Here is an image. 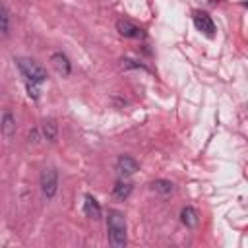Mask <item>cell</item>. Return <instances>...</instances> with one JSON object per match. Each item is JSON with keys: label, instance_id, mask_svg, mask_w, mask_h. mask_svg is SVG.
<instances>
[{"label": "cell", "instance_id": "5bb4252c", "mask_svg": "<svg viewBox=\"0 0 248 248\" xmlns=\"http://www.w3.org/2000/svg\"><path fill=\"white\" fill-rule=\"evenodd\" d=\"M2 132L6 136H12L16 132V124H14V116L12 114H4V120H2Z\"/></svg>", "mask_w": 248, "mask_h": 248}, {"label": "cell", "instance_id": "3957f363", "mask_svg": "<svg viewBox=\"0 0 248 248\" xmlns=\"http://www.w3.org/2000/svg\"><path fill=\"white\" fill-rule=\"evenodd\" d=\"M41 188H43V194L46 198H52L56 194V188H58V174L54 169H45L41 172Z\"/></svg>", "mask_w": 248, "mask_h": 248}, {"label": "cell", "instance_id": "277c9868", "mask_svg": "<svg viewBox=\"0 0 248 248\" xmlns=\"http://www.w3.org/2000/svg\"><path fill=\"white\" fill-rule=\"evenodd\" d=\"M192 17H194V25H196L202 33H205L207 37H211V35L215 33V23H213V19H211L205 12H200V10H198V12H194Z\"/></svg>", "mask_w": 248, "mask_h": 248}, {"label": "cell", "instance_id": "4fadbf2b", "mask_svg": "<svg viewBox=\"0 0 248 248\" xmlns=\"http://www.w3.org/2000/svg\"><path fill=\"white\" fill-rule=\"evenodd\" d=\"M43 136L46 138V140H54L56 138V124H54V120H46V122H43Z\"/></svg>", "mask_w": 248, "mask_h": 248}, {"label": "cell", "instance_id": "30bf717a", "mask_svg": "<svg viewBox=\"0 0 248 248\" xmlns=\"http://www.w3.org/2000/svg\"><path fill=\"white\" fill-rule=\"evenodd\" d=\"M130 192H132V184L130 182H116V186H114V190H112V194H114V198H118V200H124V198H128L130 196Z\"/></svg>", "mask_w": 248, "mask_h": 248}, {"label": "cell", "instance_id": "7c38bea8", "mask_svg": "<svg viewBox=\"0 0 248 248\" xmlns=\"http://www.w3.org/2000/svg\"><path fill=\"white\" fill-rule=\"evenodd\" d=\"M151 190L157 192V194H170L172 192V182H169V180H155L151 184Z\"/></svg>", "mask_w": 248, "mask_h": 248}, {"label": "cell", "instance_id": "52a82bcc", "mask_svg": "<svg viewBox=\"0 0 248 248\" xmlns=\"http://www.w3.org/2000/svg\"><path fill=\"white\" fill-rule=\"evenodd\" d=\"M50 62H52V66H54V70H56L58 74H62V76H68V74H70V62H68L66 54L54 52V54L50 56Z\"/></svg>", "mask_w": 248, "mask_h": 248}, {"label": "cell", "instance_id": "9c48e42d", "mask_svg": "<svg viewBox=\"0 0 248 248\" xmlns=\"http://www.w3.org/2000/svg\"><path fill=\"white\" fill-rule=\"evenodd\" d=\"M180 219H182V223H184L186 227H190V229L198 225V213H196L194 207H184V209L180 211Z\"/></svg>", "mask_w": 248, "mask_h": 248}, {"label": "cell", "instance_id": "8fae6325", "mask_svg": "<svg viewBox=\"0 0 248 248\" xmlns=\"http://www.w3.org/2000/svg\"><path fill=\"white\" fill-rule=\"evenodd\" d=\"M8 27H10V14H8V8L0 2V35H6Z\"/></svg>", "mask_w": 248, "mask_h": 248}, {"label": "cell", "instance_id": "5b68a950", "mask_svg": "<svg viewBox=\"0 0 248 248\" xmlns=\"http://www.w3.org/2000/svg\"><path fill=\"white\" fill-rule=\"evenodd\" d=\"M116 29H118V33H120L122 37H130V39H140V37H143V29L138 27V25H134V23L128 21V19H118V21H116Z\"/></svg>", "mask_w": 248, "mask_h": 248}, {"label": "cell", "instance_id": "7a4b0ae2", "mask_svg": "<svg viewBox=\"0 0 248 248\" xmlns=\"http://www.w3.org/2000/svg\"><path fill=\"white\" fill-rule=\"evenodd\" d=\"M16 64H17V68L21 70V74L27 78V81L43 83V81L46 79V70H45L41 64H37L35 60H31V58H17Z\"/></svg>", "mask_w": 248, "mask_h": 248}, {"label": "cell", "instance_id": "8992f818", "mask_svg": "<svg viewBox=\"0 0 248 248\" xmlns=\"http://www.w3.org/2000/svg\"><path fill=\"white\" fill-rule=\"evenodd\" d=\"M116 170L120 176H130L138 170V161L132 159L130 155H122L118 161H116Z\"/></svg>", "mask_w": 248, "mask_h": 248}, {"label": "cell", "instance_id": "ba28073f", "mask_svg": "<svg viewBox=\"0 0 248 248\" xmlns=\"http://www.w3.org/2000/svg\"><path fill=\"white\" fill-rule=\"evenodd\" d=\"M83 211H85V215L91 217V219H101V205H99V202H97L93 196H89V194L85 196Z\"/></svg>", "mask_w": 248, "mask_h": 248}, {"label": "cell", "instance_id": "6da1fadb", "mask_svg": "<svg viewBox=\"0 0 248 248\" xmlns=\"http://www.w3.org/2000/svg\"><path fill=\"white\" fill-rule=\"evenodd\" d=\"M107 229H108V242L114 248H122L126 246V217L124 213L110 209L107 215Z\"/></svg>", "mask_w": 248, "mask_h": 248}, {"label": "cell", "instance_id": "9a60e30c", "mask_svg": "<svg viewBox=\"0 0 248 248\" xmlns=\"http://www.w3.org/2000/svg\"><path fill=\"white\" fill-rule=\"evenodd\" d=\"M39 83H33V81H27V91H29V97L37 99L39 97V89H37Z\"/></svg>", "mask_w": 248, "mask_h": 248}]
</instances>
